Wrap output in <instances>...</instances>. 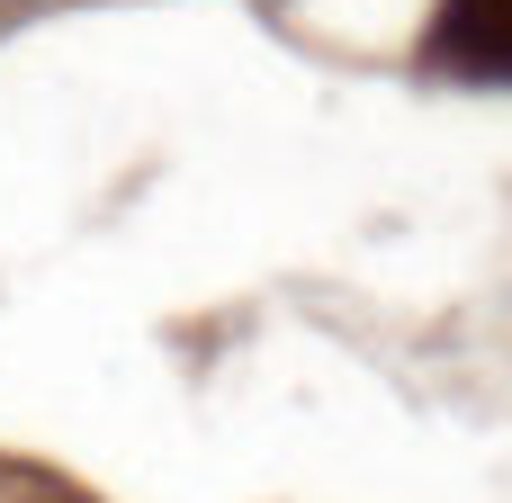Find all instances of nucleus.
<instances>
[{"mask_svg": "<svg viewBox=\"0 0 512 503\" xmlns=\"http://www.w3.org/2000/svg\"><path fill=\"white\" fill-rule=\"evenodd\" d=\"M0 503H81V495H63L54 477H36V468H9V459H0Z\"/></svg>", "mask_w": 512, "mask_h": 503, "instance_id": "f257e3e1", "label": "nucleus"}]
</instances>
